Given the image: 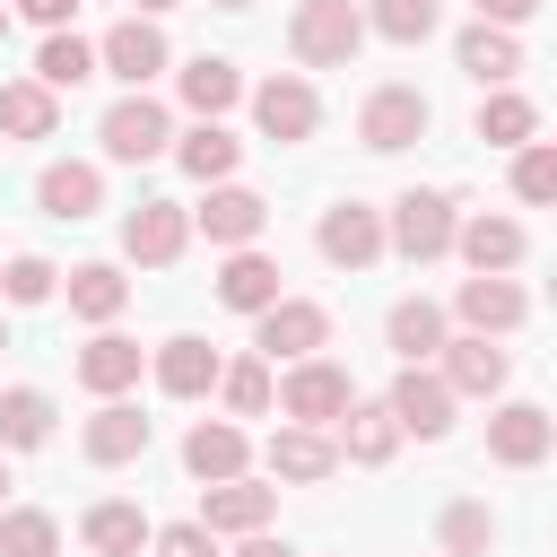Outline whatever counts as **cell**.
<instances>
[{
  "mask_svg": "<svg viewBox=\"0 0 557 557\" xmlns=\"http://www.w3.org/2000/svg\"><path fill=\"white\" fill-rule=\"evenodd\" d=\"M357 44H366V17H357L348 0H305V9L287 17V52H296L305 70H348Z\"/></svg>",
  "mask_w": 557,
  "mask_h": 557,
  "instance_id": "1",
  "label": "cell"
},
{
  "mask_svg": "<svg viewBox=\"0 0 557 557\" xmlns=\"http://www.w3.org/2000/svg\"><path fill=\"white\" fill-rule=\"evenodd\" d=\"M270 400H278V418H296V426H331L357 392H348V366H331V357H296L287 383H270Z\"/></svg>",
  "mask_w": 557,
  "mask_h": 557,
  "instance_id": "2",
  "label": "cell"
},
{
  "mask_svg": "<svg viewBox=\"0 0 557 557\" xmlns=\"http://www.w3.org/2000/svg\"><path fill=\"white\" fill-rule=\"evenodd\" d=\"M426 122H435V104H426L418 87H400V78H392V87H374V96H366L357 139H366L374 157H392V148H418V139H426Z\"/></svg>",
  "mask_w": 557,
  "mask_h": 557,
  "instance_id": "3",
  "label": "cell"
},
{
  "mask_svg": "<svg viewBox=\"0 0 557 557\" xmlns=\"http://www.w3.org/2000/svg\"><path fill=\"white\" fill-rule=\"evenodd\" d=\"M252 348L261 357H313V348H331V313L322 305H305V296H270L261 313H252Z\"/></svg>",
  "mask_w": 557,
  "mask_h": 557,
  "instance_id": "4",
  "label": "cell"
},
{
  "mask_svg": "<svg viewBox=\"0 0 557 557\" xmlns=\"http://www.w3.org/2000/svg\"><path fill=\"white\" fill-rule=\"evenodd\" d=\"M165 139H174V122H165V104H157L148 87H131V96L104 113V157H113V165H148V157H165Z\"/></svg>",
  "mask_w": 557,
  "mask_h": 557,
  "instance_id": "5",
  "label": "cell"
},
{
  "mask_svg": "<svg viewBox=\"0 0 557 557\" xmlns=\"http://www.w3.org/2000/svg\"><path fill=\"white\" fill-rule=\"evenodd\" d=\"M453 226H461V218H453V200H444V191H400V200H392L383 244H400L409 261H444V252H453Z\"/></svg>",
  "mask_w": 557,
  "mask_h": 557,
  "instance_id": "6",
  "label": "cell"
},
{
  "mask_svg": "<svg viewBox=\"0 0 557 557\" xmlns=\"http://www.w3.org/2000/svg\"><path fill=\"white\" fill-rule=\"evenodd\" d=\"M548 444H557V418H548L540 400H505V409L487 418V461H505V470H540Z\"/></svg>",
  "mask_w": 557,
  "mask_h": 557,
  "instance_id": "7",
  "label": "cell"
},
{
  "mask_svg": "<svg viewBox=\"0 0 557 557\" xmlns=\"http://www.w3.org/2000/svg\"><path fill=\"white\" fill-rule=\"evenodd\" d=\"M183 244H191V209H183V200H139V209L122 218V252L148 261V270H165Z\"/></svg>",
  "mask_w": 557,
  "mask_h": 557,
  "instance_id": "8",
  "label": "cell"
},
{
  "mask_svg": "<svg viewBox=\"0 0 557 557\" xmlns=\"http://www.w3.org/2000/svg\"><path fill=\"white\" fill-rule=\"evenodd\" d=\"M313 244H322V261H339V270H366V261H383V209H366V200H339V209H322Z\"/></svg>",
  "mask_w": 557,
  "mask_h": 557,
  "instance_id": "9",
  "label": "cell"
},
{
  "mask_svg": "<svg viewBox=\"0 0 557 557\" xmlns=\"http://www.w3.org/2000/svg\"><path fill=\"white\" fill-rule=\"evenodd\" d=\"M435 357H444V392H453V400H487V392H505V374H513V357L487 348V331H461V339H444Z\"/></svg>",
  "mask_w": 557,
  "mask_h": 557,
  "instance_id": "10",
  "label": "cell"
},
{
  "mask_svg": "<svg viewBox=\"0 0 557 557\" xmlns=\"http://www.w3.org/2000/svg\"><path fill=\"white\" fill-rule=\"evenodd\" d=\"M252 122H261V139L296 148V139H313L322 104H313V87H305V78H261V87H252Z\"/></svg>",
  "mask_w": 557,
  "mask_h": 557,
  "instance_id": "11",
  "label": "cell"
},
{
  "mask_svg": "<svg viewBox=\"0 0 557 557\" xmlns=\"http://www.w3.org/2000/svg\"><path fill=\"white\" fill-rule=\"evenodd\" d=\"M270 505H278V487H261V479H244V470H235V479H209V487H200V531H235V540H244V531L270 522Z\"/></svg>",
  "mask_w": 557,
  "mask_h": 557,
  "instance_id": "12",
  "label": "cell"
},
{
  "mask_svg": "<svg viewBox=\"0 0 557 557\" xmlns=\"http://www.w3.org/2000/svg\"><path fill=\"white\" fill-rule=\"evenodd\" d=\"M191 226H200L209 244H226V252H235V244H252V235L270 226V200H261V191H244V183H218V191L191 209Z\"/></svg>",
  "mask_w": 557,
  "mask_h": 557,
  "instance_id": "13",
  "label": "cell"
},
{
  "mask_svg": "<svg viewBox=\"0 0 557 557\" xmlns=\"http://www.w3.org/2000/svg\"><path fill=\"white\" fill-rule=\"evenodd\" d=\"M453 313H461L470 331H513V322L531 313V296H522L505 270H470V278H461V296H453Z\"/></svg>",
  "mask_w": 557,
  "mask_h": 557,
  "instance_id": "14",
  "label": "cell"
},
{
  "mask_svg": "<svg viewBox=\"0 0 557 557\" xmlns=\"http://www.w3.org/2000/svg\"><path fill=\"white\" fill-rule=\"evenodd\" d=\"M383 409L400 418V435H444V426H453V392H444V374H426V366H400V383H392Z\"/></svg>",
  "mask_w": 557,
  "mask_h": 557,
  "instance_id": "15",
  "label": "cell"
},
{
  "mask_svg": "<svg viewBox=\"0 0 557 557\" xmlns=\"http://www.w3.org/2000/svg\"><path fill=\"white\" fill-rule=\"evenodd\" d=\"M331 426H339V435H331V444H339V461H366V470H374V461H392V453H400V418H392L383 400H348Z\"/></svg>",
  "mask_w": 557,
  "mask_h": 557,
  "instance_id": "16",
  "label": "cell"
},
{
  "mask_svg": "<svg viewBox=\"0 0 557 557\" xmlns=\"http://www.w3.org/2000/svg\"><path fill=\"white\" fill-rule=\"evenodd\" d=\"M339 470V444L322 435V426H278L270 435V479H287V487H322Z\"/></svg>",
  "mask_w": 557,
  "mask_h": 557,
  "instance_id": "17",
  "label": "cell"
},
{
  "mask_svg": "<svg viewBox=\"0 0 557 557\" xmlns=\"http://www.w3.org/2000/svg\"><path fill=\"white\" fill-rule=\"evenodd\" d=\"M96 61H104V70L122 78V87H148V78L165 70V35H157L148 17H122V26H113V35L96 44Z\"/></svg>",
  "mask_w": 557,
  "mask_h": 557,
  "instance_id": "18",
  "label": "cell"
},
{
  "mask_svg": "<svg viewBox=\"0 0 557 557\" xmlns=\"http://www.w3.org/2000/svg\"><path fill=\"white\" fill-rule=\"evenodd\" d=\"M78 444H87V461H96V470H122V461H139V453H148V418H139L131 400H104V409L87 418V435H78Z\"/></svg>",
  "mask_w": 557,
  "mask_h": 557,
  "instance_id": "19",
  "label": "cell"
},
{
  "mask_svg": "<svg viewBox=\"0 0 557 557\" xmlns=\"http://www.w3.org/2000/svg\"><path fill=\"white\" fill-rule=\"evenodd\" d=\"M35 200H44V218H70V226H78V218H96V209H104V174H96V165H78V157H70V165H44Z\"/></svg>",
  "mask_w": 557,
  "mask_h": 557,
  "instance_id": "20",
  "label": "cell"
},
{
  "mask_svg": "<svg viewBox=\"0 0 557 557\" xmlns=\"http://www.w3.org/2000/svg\"><path fill=\"white\" fill-rule=\"evenodd\" d=\"M270 296H278V261L252 252V244H235L226 270H218V305H226V313H261Z\"/></svg>",
  "mask_w": 557,
  "mask_h": 557,
  "instance_id": "21",
  "label": "cell"
},
{
  "mask_svg": "<svg viewBox=\"0 0 557 557\" xmlns=\"http://www.w3.org/2000/svg\"><path fill=\"white\" fill-rule=\"evenodd\" d=\"M78 383H87L96 400L131 392V383H139V339H122V331H96V339L78 348Z\"/></svg>",
  "mask_w": 557,
  "mask_h": 557,
  "instance_id": "22",
  "label": "cell"
},
{
  "mask_svg": "<svg viewBox=\"0 0 557 557\" xmlns=\"http://www.w3.org/2000/svg\"><path fill=\"white\" fill-rule=\"evenodd\" d=\"M209 383H218V348H209V339L183 331V339L157 348V392H165V400H200Z\"/></svg>",
  "mask_w": 557,
  "mask_h": 557,
  "instance_id": "23",
  "label": "cell"
},
{
  "mask_svg": "<svg viewBox=\"0 0 557 557\" xmlns=\"http://www.w3.org/2000/svg\"><path fill=\"white\" fill-rule=\"evenodd\" d=\"M78 531H87V548H96V557H139V548L157 540V531H148V513H139L131 496H104V505H87V522H78Z\"/></svg>",
  "mask_w": 557,
  "mask_h": 557,
  "instance_id": "24",
  "label": "cell"
},
{
  "mask_svg": "<svg viewBox=\"0 0 557 557\" xmlns=\"http://www.w3.org/2000/svg\"><path fill=\"white\" fill-rule=\"evenodd\" d=\"M453 52H461V70H470L479 87H505V78L522 70V44H513V26H487V17H479V26H461V44H453Z\"/></svg>",
  "mask_w": 557,
  "mask_h": 557,
  "instance_id": "25",
  "label": "cell"
},
{
  "mask_svg": "<svg viewBox=\"0 0 557 557\" xmlns=\"http://www.w3.org/2000/svg\"><path fill=\"white\" fill-rule=\"evenodd\" d=\"M453 252H461L470 270H513V261H522V226L479 209V218H461V226H453Z\"/></svg>",
  "mask_w": 557,
  "mask_h": 557,
  "instance_id": "26",
  "label": "cell"
},
{
  "mask_svg": "<svg viewBox=\"0 0 557 557\" xmlns=\"http://www.w3.org/2000/svg\"><path fill=\"white\" fill-rule=\"evenodd\" d=\"M244 453H252V444H244V426H226V418H200V426L183 435V470H191V479H235Z\"/></svg>",
  "mask_w": 557,
  "mask_h": 557,
  "instance_id": "27",
  "label": "cell"
},
{
  "mask_svg": "<svg viewBox=\"0 0 557 557\" xmlns=\"http://www.w3.org/2000/svg\"><path fill=\"white\" fill-rule=\"evenodd\" d=\"M0 131H9V139H52V131H61V96H52L44 78H9V87H0Z\"/></svg>",
  "mask_w": 557,
  "mask_h": 557,
  "instance_id": "28",
  "label": "cell"
},
{
  "mask_svg": "<svg viewBox=\"0 0 557 557\" xmlns=\"http://www.w3.org/2000/svg\"><path fill=\"white\" fill-rule=\"evenodd\" d=\"M235 96H244V70H235V61H218V52L183 61V104H191L200 122H218V113H226Z\"/></svg>",
  "mask_w": 557,
  "mask_h": 557,
  "instance_id": "29",
  "label": "cell"
},
{
  "mask_svg": "<svg viewBox=\"0 0 557 557\" xmlns=\"http://www.w3.org/2000/svg\"><path fill=\"white\" fill-rule=\"evenodd\" d=\"M174 157H183V174H200V183H226V174H235V157H244V139H235L226 122H191V131L174 139Z\"/></svg>",
  "mask_w": 557,
  "mask_h": 557,
  "instance_id": "30",
  "label": "cell"
},
{
  "mask_svg": "<svg viewBox=\"0 0 557 557\" xmlns=\"http://www.w3.org/2000/svg\"><path fill=\"white\" fill-rule=\"evenodd\" d=\"M122 305H131V278H122L113 261H78V270H70V313H78V322H113Z\"/></svg>",
  "mask_w": 557,
  "mask_h": 557,
  "instance_id": "31",
  "label": "cell"
},
{
  "mask_svg": "<svg viewBox=\"0 0 557 557\" xmlns=\"http://www.w3.org/2000/svg\"><path fill=\"white\" fill-rule=\"evenodd\" d=\"M383 331H392V357H400V366H426V357L444 348V313H435L426 296H400Z\"/></svg>",
  "mask_w": 557,
  "mask_h": 557,
  "instance_id": "32",
  "label": "cell"
},
{
  "mask_svg": "<svg viewBox=\"0 0 557 557\" xmlns=\"http://www.w3.org/2000/svg\"><path fill=\"white\" fill-rule=\"evenodd\" d=\"M0 444L9 453H35V444H52V400L44 392H0Z\"/></svg>",
  "mask_w": 557,
  "mask_h": 557,
  "instance_id": "33",
  "label": "cell"
},
{
  "mask_svg": "<svg viewBox=\"0 0 557 557\" xmlns=\"http://www.w3.org/2000/svg\"><path fill=\"white\" fill-rule=\"evenodd\" d=\"M35 78L61 96V87H78V78H96V44H78L70 26H52L44 35V52H35Z\"/></svg>",
  "mask_w": 557,
  "mask_h": 557,
  "instance_id": "34",
  "label": "cell"
},
{
  "mask_svg": "<svg viewBox=\"0 0 557 557\" xmlns=\"http://www.w3.org/2000/svg\"><path fill=\"white\" fill-rule=\"evenodd\" d=\"M531 131H540V113H531V96H513V87H496V96L479 104V139H487V148H522Z\"/></svg>",
  "mask_w": 557,
  "mask_h": 557,
  "instance_id": "35",
  "label": "cell"
},
{
  "mask_svg": "<svg viewBox=\"0 0 557 557\" xmlns=\"http://www.w3.org/2000/svg\"><path fill=\"white\" fill-rule=\"evenodd\" d=\"M0 557H61V522H52L44 505L0 513Z\"/></svg>",
  "mask_w": 557,
  "mask_h": 557,
  "instance_id": "36",
  "label": "cell"
},
{
  "mask_svg": "<svg viewBox=\"0 0 557 557\" xmlns=\"http://www.w3.org/2000/svg\"><path fill=\"white\" fill-rule=\"evenodd\" d=\"M435 540H444V557H487V540H496V513L487 505H444V522H435Z\"/></svg>",
  "mask_w": 557,
  "mask_h": 557,
  "instance_id": "37",
  "label": "cell"
},
{
  "mask_svg": "<svg viewBox=\"0 0 557 557\" xmlns=\"http://www.w3.org/2000/svg\"><path fill=\"white\" fill-rule=\"evenodd\" d=\"M218 392H226L235 418H261V409H270V357H235V366H218Z\"/></svg>",
  "mask_w": 557,
  "mask_h": 557,
  "instance_id": "38",
  "label": "cell"
},
{
  "mask_svg": "<svg viewBox=\"0 0 557 557\" xmlns=\"http://www.w3.org/2000/svg\"><path fill=\"white\" fill-rule=\"evenodd\" d=\"M435 17H444L435 0H374V9H366V26H374V35H392V44H426V35H435Z\"/></svg>",
  "mask_w": 557,
  "mask_h": 557,
  "instance_id": "39",
  "label": "cell"
},
{
  "mask_svg": "<svg viewBox=\"0 0 557 557\" xmlns=\"http://www.w3.org/2000/svg\"><path fill=\"white\" fill-rule=\"evenodd\" d=\"M52 287H61V270H52L44 252H17V261L0 270V296H9V305H44Z\"/></svg>",
  "mask_w": 557,
  "mask_h": 557,
  "instance_id": "40",
  "label": "cell"
},
{
  "mask_svg": "<svg viewBox=\"0 0 557 557\" xmlns=\"http://www.w3.org/2000/svg\"><path fill=\"white\" fill-rule=\"evenodd\" d=\"M513 191L540 209V200H557V148H540V139H522V157H513Z\"/></svg>",
  "mask_w": 557,
  "mask_h": 557,
  "instance_id": "41",
  "label": "cell"
},
{
  "mask_svg": "<svg viewBox=\"0 0 557 557\" xmlns=\"http://www.w3.org/2000/svg\"><path fill=\"white\" fill-rule=\"evenodd\" d=\"M157 548H165V557H218V531H200V522H174V531H157Z\"/></svg>",
  "mask_w": 557,
  "mask_h": 557,
  "instance_id": "42",
  "label": "cell"
},
{
  "mask_svg": "<svg viewBox=\"0 0 557 557\" xmlns=\"http://www.w3.org/2000/svg\"><path fill=\"white\" fill-rule=\"evenodd\" d=\"M531 9H540V0H479V17H487V26H522Z\"/></svg>",
  "mask_w": 557,
  "mask_h": 557,
  "instance_id": "43",
  "label": "cell"
},
{
  "mask_svg": "<svg viewBox=\"0 0 557 557\" xmlns=\"http://www.w3.org/2000/svg\"><path fill=\"white\" fill-rule=\"evenodd\" d=\"M17 9H26L35 26H70V9H78V0H17Z\"/></svg>",
  "mask_w": 557,
  "mask_h": 557,
  "instance_id": "44",
  "label": "cell"
},
{
  "mask_svg": "<svg viewBox=\"0 0 557 557\" xmlns=\"http://www.w3.org/2000/svg\"><path fill=\"white\" fill-rule=\"evenodd\" d=\"M235 557H296V548H287V540H270V531H244V548H235Z\"/></svg>",
  "mask_w": 557,
  "mask_h": 557,
  "instance_id": "45",
  "label": "cell"
},
{
  "mask_svg": "<svg viewBox=\"0 0 557 557\" xmlns=\"http://www.w3.org/2000/svg\"><path fill=\"white\" fill-rule=\"evenodd\" d=\"M139 9H174V0H139Z\"/></svg>",
  "mask_w": 557,
  "mask_h": 557,
  "instance_id": "46",
  "label": "cell"
},
{
  "mask_svg": "<svg viewBox=\"0 0 557 557\" xmlns=\"http://www.w3.org/2000/svg\"><path fill=\"white\" fill-rule=\"evenodd\" d=\"M0 496H9V461H0Z\"/></svg>",
  "mask_w": 557,
  "mask_h": 557,
  "instance_id": "47",
  "label": "cell"
},
{
  "mask_svg": "<svg viewBox=\"0 0 557 557\" xmlns=\"http://www.w3.org/2000/svg\"><path fill=\"white\" fill-rule=\"evenodd\" d=\"M218 9H252V0H218Z\"/></svg>",
  "mask_w": 557,
  "mask_h": 557,
  "instance_id": "48",
  "label": "cell"
},
{
  "mask_svg": "<svg viewBox=\"0 0 557 557\" xmlns=\"http://www.w3.org/2000/svg\"><path fill=\"white\" fill-rule=\"evenodd\" d=\"M0 35H9V9H0Z\"/></svg>",
  "mask_w": 557,
  "mask_h": 557,
  "instance_id": "49",
  "label": "cell"
},
{
  "mask_svg": "<svg viewBox=\"0 0 557 557\" xmlns=\"http://www.w3.org/2000/svg\"><path fill=\"white\" fill-rule=\"evenodd\" d=\"M0 348H9V331H0Z\"/></svg>",
  "mask_w": 557,
  "mask_h": 557,
  "instance_id": "50",
  "label": "cell"
}]
</instances>
